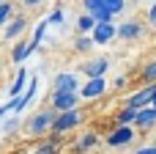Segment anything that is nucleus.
I'll return each instance as SVG.
<instances>
[{
  "mask_svg": "<svg viewBox=\"0 0 156 154\" xmlns=\"http://www.w3.org/2000/svg\"><path fill=\"white\" fill-rule=\"evenodd\" d=\"M134 118H137V110H132V107L123 105V107L118 110V116H115V127H132Z\"/></svg>",
  "mask_w": 156,
  "mask_h": 154,
  "instance_id": "nucleus-16",
  "label": "nucleus"
},
{
  "mask_svg": "<svg viewBox=\"0 0 156 154\" xmlns=\"http://www.w3.org/2000/svg\"><path fill=\"white\" fill-rule=\"evenodd\" d=\"M27 25H30V19H27L25 14H16V17L3 28V41H16V39H22V33L27 30Z\"/></svg>",
  "mask_w": 156,
  "mask_h": 154,
  "instance_id": "nucleus-7",
  "label": "nucleus"
},
{
  "mask_svg": "<svg viewBox=\"0 0 156 154\" xmlns=\"http://www.w3.org/2000/svg\"><path fill=\"white\" fill-rule=\"evenodd\" d=\"M55 118H58V113H55L52 107H38V110H33V113L25 118L22 132H25L27 138H47V135L52 132Z\"/></svg>",
  "mask_w": 156,
  "mask_h": 154,
  "instance_id": "nucleus-1",
  "label": "nucleus"
},
{
  "mask_svg": "<svg viewBox=\"0 0 156 154\" xmlns=\"http://www.w3.org/2000/svg\"><path fill=\"white\" fill-rule=\"evenodd\" d=\"M27 77H30V74H27V69H25V66H19V74H16V77H14V83L8 85V96H11V99H16V96H22V94H25V88H27Z\"/></svg>",
  "mask_w": 156,
  "mask_h": 154,
  "instance_id": "nucleus-13",
  "label": "nucleus"
},
{
  "mask_svg": "<svg viewBox=\"0 0 156 154\" xmlns=\"http://www.w3.org/2000/svg\"><path fill=\"white\" fill-rule=\"evenodd\" d=\"M140 36H143V25L134 22V19L121 22V25H118V33H115V39H123V41H134V39H140Z\"/></svg>",
  "mask_w": 156,
  "mask_h": 154,
  "instance_id": "nucleus-10",
  "label": "nucleus"
},
{
  "mask_svg": "<svg viewBox=\"0 0 156 154\" xmlns=\"http://www.w3.org/2000/svg\"><path fill=\"white\" fill-rule=\"evenodd\" d=\"M93 3H96V8H101L107 14H112V17L126 8V0H93Z\"/></svg>",
  "mask_w": 156,
  "mask_h": 154,
  "instance_id": "nucleus-15",
  "label": "nucleus"
},
{
  "mask_svg": "<svg viewBox=\"0 0 156 154\" xmlns=\"http://www.w3.org/2000/svg\"><path fill=\"white\" fill-rule=\"evenodd\" d=\"M148 25H151V28H156V3L151 6V11H148Z\"/></svg>",
  "mask_w": 156,
  "mask_h": 154,
  "instance_id": "nucleus-27",
  "label": "nucleus"
},
{
  "mask_svg": "<svg viewBox=\"0 0 156 154\" xmlns=\"http://www.w3.org/2000/svg\"><path fill=\"white\" fill-rule=\"evenodd\" d=\"M16 130H19V118H16V116L3 124V132H5V135H11V132H16Z\"/></svg>",
  "mask_w": 156,
  "mask_h": 154,
  "instance_id": "nucleus-25",
  "label": "nucleus"
},
{
  "mask_svg": "<svg viewBox=\"0 0 156 154\" xmlns=\"http://www.w3.org/2000/svg\"><path fill=\"white\" fill-rule=\"evenodd\" d=\"M30 154H60V146H55V143H49V141H41Z\"/></svg>",
  "mask_w": 156,
  "mask_h": 154,
  "instance_id": "nucleus-23",
  "label": "nucleus"
},
{
  "mask_svg": "<svg viewBox=\"0 0 156 154\" xmlns=\"http://www.w3.org/2000/svg\"><path fill=\"white\" fill-rule=\"evenodd\" d=\"M66 22V17H63V8H55L49 17H47V25H63Z\"/></svg>",
  "mask_w": 156,
  "mask_h": 154,
  "instance_id": "nucleus-24",
  "label": "nucleus"
},
{
  "mask_svg": "<svg viewBox=\"0 0 156 154\" xmlns=\"http://www.w3.org/2000/svg\"><path fill=\"white\" fill-rule=\"evenodd\" d=\"M41 3H44V0H22L25 8H36V6H41Z\"/></svg>",
  "mask_w": 156,
  "mask_h": 154,
  "instance_id": "nucleus-29",
  "label": "nucleus"
},
{
  "mask_svg": "<svg viewBox=\"0 0 156 154\" xmlns=\"http://www.w3.org/2000/svg\"><path fill=\"white\" fill-rule=\"evenodd\" d=\"M47 107H52L55 113H69V110L80 107V94H55V91H52Z\"/></svg>",
  "mask_w": 156,
  "mask_h": 154,
  "instance_id": "nucleus-5",
  "label": "nucleus"
},
{
  "mask_svg": "<svg viewBox=\"0 0 156 154\" xmlns=\"http://www.w3.org/2000/svg\"><path fill=\"white\" fill-rule=\"evenodd\" d=\"M154 3H156V0H154Z\"/></svg>",
  "mask_w": 156,
  "mask_h": 154,
  "instance_id": "nucleus-34",
  "label": "nucleus"
},
{
  "mask_svg": "<svg viewBox=\"0 0 156 154\" xmlns=\"http://www.w3.org/2000/svg\"><path fill=\"white\" fill-rule=\"evenodd\" d=\"M96 44H93V39L90 36H77L74 39V52H90Z\"/></svg>",
  "mask_w": 156,
  "mask_h": 154,
  "instance_id": "nucleus-20",
  "label": "nucleus"
},
{
  "mask_svg": "<svg viewBox=\"0 0 156 154\" xmlns=\"http://www.w3.org/2000/svg\"><path fill=\"white\" fill-rule=\"evenodd\" d=\"M151 107H154V110H156V94H154V102H151Z\"/></svg>",
  "mask_w": 156,
  "mask_h": 154,
  "instance_id": "nucleus-31",
  "label": "nucleus"
},
{
  "mask_svg": "<svg viewBox=\"0 0 156 154\" xmlns=\"http://www.w3.org/2000/svg\"><path fill=\"white\" fill-rule=\"evenodd\" d=\"M107 94V80L104 77H96V80H85L80 85V99H99Z\"/></svg>",
  "mask_w": 156,
  "mask_h": 154,
  "instance_id": "nucleus-8",
  "label": "nucleus"
},
{
  "mask_svg": "<svg viewBox=\"0 0 156 154\" xmlns=\"http://www.w3.org/2000/svg\"><path fill=\"white\" fill-rule=\"evenodd\" d=\"M22 61H27V39H16L11 47V63L22 66Z\"/></svg>",
  "mask_w": 156,
  "mask_h": 154,
  "instance_id": "nucleus-14",
  "label": "nucleus"
},
{
  "mask_svg": "<svg viewBox=\"0 0 156 154\" xmlns=\"http://www.w3.org/2000/svg\"><path fill=\"white\" fill-rule=\"evenodd\" d=\"M14 17H16V8H14V3H11V0L0 3V30H3V28H5V25L11 22Z\"/></svg>",
  "mask_w": 156,
  "mask_h": 154,
  "instance_id": "nucleus-18",
  "label": "nucleus"
},
{
  "mask_svg": "<svg viewBox=\"0 0 156 154\" xmlns=\"http://www.w3.org/2000/svg\"><path fill=\"white\" fill-rule=\"evenodd\" d=\"M115 33H118V28L112 22H107V25H96L93 33H90V39H93V44H110L115 39Z\"/></svg>",
  "mask_w": 156,
  "mask_h": 154,
  "instance_id": "nucleus-11",
  "label": "nucleus"
},
{
  "mask_svg": "<svg viewBox=\"0 0 156 154\" xmlns=\"http://www.w3.org/2000/svg\"><path fill=\"white\" fill-rule=\"evenodd\" d=\"M132 127H137V130L148 132L151 127H156V110H154V107H145V110H137V118H134V124H132Z\"/></svg>",
  "mask_w": 156,
  "mask_h": 154,
  "instance_id": "nucleus-12",
  "label": "nucleus"
},
{
  "mask_svg": "<svg viewBox=\"0 0 156 154\" xmlns=\"http://www.w3.org/2000/svg\"><path fill=\"white\" fill-rule=\"evenodd\" d=\"M36 88H38V77L33 74V77H27V88H25V94H22V99L30 105L33 102V96H36Z\"/></svg>",
  "mask_w": 156,
  "mask_h": 154,
  "instance_id": "nucleus-22",
  "label": "nucleus"
},
{
  "mask_svg": "<svg viewBox=\"0 0 156 154\" xmlns=\"http://www.w3.org/2000/svg\"><path fill=\"white\" fill-rule=\"evenodd\" d=\"M44 33H47V19H41V22L36 25V30H33V39H36V41H41V39H44Z\"/></svg>",
  "mask_w": 156,
  "mask_h": 154,
  "instance_id": "nucleus-26",
  "label": "nucleus"
},
{
  "mask_svg": "<svg viewBox=\"0 0 156 154\" xmlns=\"http://www.w3.org/2000/svg\"><path fill=\"white\" fill-rule=\"evenodd\" d=\"M93 146H99V135L96 132H85L80 141H77V152L82 154V152H90Z\"/></svg>",
  "mask_w": 156,
  "mask_h": 154,
  "instance_id": "nucleus-19",
  "label": "nucleus"
},
{
  "mask_svg": "<svg viewBox=\"0 0 156 154\" xmlns=\"http://www.w3.org/2000/svg\"><path fill=\"white\" fill-rule=\"evenodd\" d=\"M154 94H156V85H143L140 91H134V94L126 99V107H132V110H145V107H151Z\"/></svg>",
  "mask_w": 156,
  "mask_h": 154,
  "instance_id": "nucleus-6",
  "label": "nucleus"
},
{
  "mask_svg": "<svg viewBox=\"0 0 156 154\" xmlns=\"http://www.w3.org/2000/svg\"><path fill=\"white\" fill-rule=\"evenodd\" d=\"M140 77H143V80H145L148 85H156V61H148V63L143 66Z\"/></svg>",
  "mask_w": 156,
  "mask_h": 154,
  "instance_id": "nucleus-21",
  "label": "nucleus"
},
{
  "mask_svg": "<svg viewBox=\"0 0 156 154\" xmlns=\"http://www.w3.org/2000/svg\"><path fill=\"white\" fill-rule=\"evenodd\" d=\"M0 69H3V66H0Z\"/></svg>",
  "mask_w": 156,
  "mask_h": 154,
  "instance_id": "nucleus-33",
  "label": "nucleus"
},
{
  "mask_svg": "<svg viewBox=\"0 0 156 154\" xmlns=\"http://www.w3.org/2000/svg\"><path fill=\"white\" fill-rule=\"evenodd\" d=\"M112 85H115V88H126V74L115 77V80H112Z\"/></svg>",
  "mask_w": 156,
  "mask_h": 154,
  "instance_id": "nucleus-28",
  "label": "nucleus"
},
{
  "mask_svg": "<svg viewBox=\"0 0 156 154\" xmlns=\"http://www.w3.org/2000/svg\"><path fill=\"white\" fill-rule=\"evenodd\" d=\"M80 124H85V110H82V107H74V110H69V113H58V118H55L49 135H60V138H63L66 132L77 130Z\"/></svg>",
  "mask_w": 156,
  "mask_h": 154,
  "instance_id": "nucleus-2",
  "label": "nucleus"
},
{
  "mask_svg": "<svg viewBox=\"0 0 156 154\" xmlns=\"http://www.w3.org/2000/svg\"><path fill=\"white\" fill-rule=\"evenodd\" d=\"M0 3H5V0H0Z\"/></svg>",
  "mask_w": 156,
  "mask_h": 154,
  "instance_id": "nucleus-32",
  "label": "nucleus"
},
{
  "mask_svg": "<svg viewBox=\"0 0 156 154\" xmlns=\"http://www.w3.org/2000/svg\"><path fill=\"white\" fill-rule=\"evenodd\" d=\"M93 28H96V19H93L90 14L77 17V30H80V36H90V33H93Z\"/></svg>",
  "mask_w": 156,
  "mask_h": 154,
  "instance_id": "nucleus-17",
  "label": "nucleus"
},
{
  "mask_svg": "<svg viewBox=\"0 0 156 154\" xmlns=\"http://www.w3.org/2000/svg\"><path fill=\"white\" fill-rule=\"evenodd\" d=\"M132 141H134V127H115V130L107 135V146H110V149L129 146Z\"/></svg>",
  "mask_w": 156,
  "mask_h": 154,
  "instance_id": "nucleus-9",
  "label": "nucleus"
},
{
  "mask_svg": "<svg viewBox=\"0 0 156 154\" xmlns=\"http://www.w3.org/2000/svg\"><path fill=\"white\" fill-rule=\"evenodd\" d=\"M134 154H156V146H143V149H137Z\"/></svg>",
  "mask_w": 156,
  "mask_h": 154,
  "instance_id": "nucleus-30",
  "label": "nucleus"
},
{
  "mask_svg": "<svg viewBox=\"0 0 156 154\" xmlns=\"http://www.w3.org/2000/svg\"><path fill=\"white\" fill-rule=\"evenodd\" d=\"M110 69V58H88L80 63V74H85V80H96V77H104Z\"/></svg>",
  "mask_w": 156,
  "mask_h": 154,
  "instance_id": "nucleus-4",
  "label": "nucleus"
},
{
  "mask_svg": "<svg viewBox=\"0 0 156 154\" xmlns=\"http://www.w3.org/2000/svg\"><path fill=\"white\" fill-rule=\"evenodd\" d=\"M80 77L74 72H58L52 77V91L55 94H80Z\"/></svg>",
  "mask_w": 156,
  "mask_h": 154,
  "instance_id": "nucleus-3",
  "label": "nucleus"
}]
</instances>
